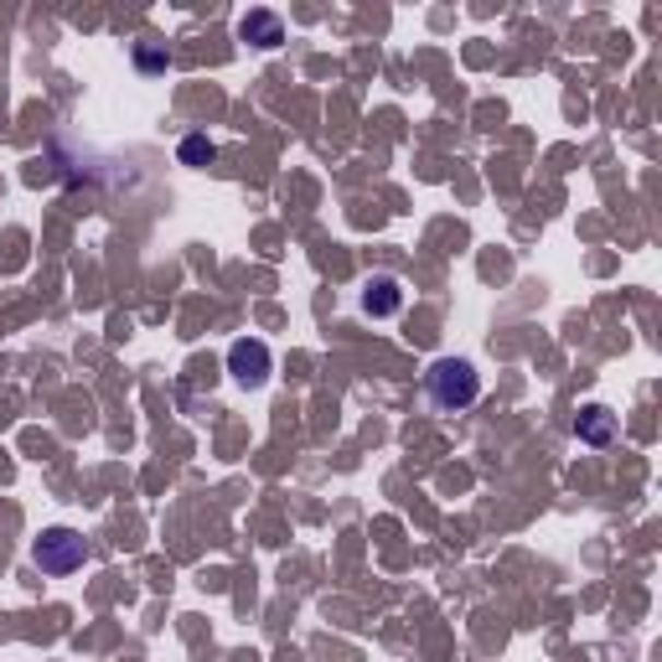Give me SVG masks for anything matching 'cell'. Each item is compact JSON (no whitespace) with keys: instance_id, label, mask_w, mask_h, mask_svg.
<instances>
[{"instance_id":"1","label":"cell","mask_w":662,"mask_h":662,"mask_svg":"<svg viewBox=\"0 0 662 662\" xmlns=\"http://www.w3.org/2000/svg\"><path fill=\"white\" fill-rule=\"evenodd\" d=\"M425 383H429V399H435L440 410H471L476 393H482V378H476V368H471L466 357H440V363L425 373Z\"/></svg>"},{"instance_id":"2","label":"cell","mask_w":662,"mask_h":662,"mask_svg":"<svg viewBox=\"0 0 662 662\" xmlns=\"http://www.w3.org/2000/svg\"><path fill=\"white\" fill-rule=\"evenodd\" d=\"M32 559H37L42 575H73V569H83L88 548H83V539L73 528H47L37 539V548H32Z\"/></svg>"},{"instance_id":"3","label":"cell","mask_w":662,"mask_h":662,"mask_svg":"<svg viewBox=\"0 0 662 662\" xmlns=\"http://www.w3.org/2000/svg\"><path fill=\"white\" fill-rule=\"evenodd\" d=\"M228 368H234L238 383L259 389V383L270 378V347H264V342H253V336H244V342L228 347Z\"/></svg>"},{"instance_id":"4","label":"cell","mask_w":662,"mask_h":662,"mask_svg":"<svg viewBox=\"0 0 662 662\" xmlns=\"http://www.w3.org/2000/svg\"><path fill=\"white\" fill-rule=\"evenodd\" d=\"M238 42L280 47V42H285V21L274 16V11H249V16H238Z\"/></svg>"},{"instance_id":"5","label":"cell","mask_w":662,"mask_h":662,"mask_svg":"<svg viewBox=\"0 0 662 662\" xmlns=\"http://www.w3.org/2000/svg\"><path fill=\"white\" fill-rule=\"evenodd\" d=\"M404 306V285L393 280V274H373L368 291H363V311L368 316H393Z\"/></svg>"},{"instance_id":"6","label":"cell","mask_w":662,"mask_h":662,"mask_svg":"<svg viewBox=\"0 0 662 662\" xmlns=\"http://www.w3.org/2000/svg\"><path fill=\"white\" fill-rule=\"evenodd\" d=\"M575 435H580L584 446H611V435H616V414L601 410V404H590V410L575 419Z\"/></svg>"},{"instance_id":"7","label":"cell","mask_w":662,"mask_h":662,"mask_svg":"<svg viewBox=\"0 0 662 662\" xmlns=\"http://www.w3.org/2000/svg\"><path fill=\"white\" fill-rule=\"evenodd\" d=\"M213 156H217L213 140H202V135H187V140H181V161H187V166H208Z\"/></svg>"}]
</instances>
